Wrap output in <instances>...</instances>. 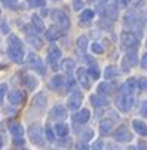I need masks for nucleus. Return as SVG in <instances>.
Here are the masks:
<instances>
[{"label": "nucleus", "instance_id": "32", "mask_svg": "<svg viewBox=\"0 0 147 150\" xmlns=\"http://www.w3.org/2000/svg\"><path fill=\"white\" fill-rule=\"evenodd\" d=\"M106 15L110 18V21H114L116 18H117V8L113 5V6H107V9H106Z\"/></svg>", "mask_w": 147, "mask_h": 150}, {"label": "nucleus", "instance_id": "11", "mask_svg": "<svg viewBox=\"0 0 147 150\" xmlns=\"http://www.w3.org/2000/svg\"><path fill=\"white\" fill-rule=\"evenodd\" d=\"M51 119L54 120H64L67 117V110H66V107L64 105H54L52 107V110H51Z\"/></svg>", "mask_w": 147, "mask_h": 150}, {"label": "nucleus", "instance_id": "36", "mask_svg": "<svg viewBox=\"0 0 147 150\" xmlns=\"http://www.w3.org/2000/svg\"><path fill=\"white\" fill-rule=\"evenodd\" d=\"M88 74H89V77L94 79V80L100 79V70H98V67H95V66L88 67Z\"/></svg>", "mask_w": 147, "mask_h": 150}, {"label": "nucleus", "instance_id": "44", "mask_svg": "<svg viewBox=\"0 0 147 150\" xmlns=\"http://www.w3.org/2000/svg\"><path fill=\"white\" fill-rule=\"evenodd\" d=\"M64 85H66V88H67V89H73V88H74V85H76V80L70 76V77H67V79H66Z\"/></svg>", "mask_w": 147, "mask_h": 150}, {"label": "nucleus", "instance_id": "7", "mask_svg": "<svg viewBox=\"0 0 147 150\" xmlns=\"http://www.w3.org/2000/svg\"><path fill=\"white\" fill-rule=\"evenodd\" d=\"M28 64L31 66V69H34L39 74H45L46 73V69L43 66V62H42V59L36 55V54H28V58H27Z\"/></svg>", "mask_w": 147, "mask_h": 150}, {"label": "nucleus", "instance_id": "12", "mask_svg": "<svg viewBox=\"0 0 147 150\" xmlns=\"http://www.w3.org/2000/svg\"><path fill=\"white\" fill-rule=\"evenodd\" d=\"M61 58V49L57 46V45H52L48 51V62L52 64L54 69H58L57 67V61Z\"/></svg>", "mask_w": 147, "mask_h": 150}, {"label": "nucleus", "instance_id": "26", "mask_svg": "<svg viewBox=\"0 0 147 150\" xmlns=\"http://www.w3.org/2000/svg\"><path fill=\"white\" fill-rule=\"evenodd\" d=\"M31 25L34 27V30L39 33V31H43L45 30V24H43V21H42V18L39 15H33L31 16Z\"/></svg>", "mask_w": 147, "mask_h": 150}, {"label": "nucleus", "instance_id": "8", "mask_svg": "<svg viewBox=\"0 0 147 150\" xmlns=\"http://www.w3.org/2000/svg\"><path fill=\"white\" fill-rule=\"evenodd\" d=\"M82 101H83V94L80 91H73L69 97V109L70 110H77L79 107L82 105Z\"/></svg>", "mask_w": 147, "mask_h": 150}, {"label": "nucleus", "instance_id": "22", "mask_svg": "<svg viewBox=\"0 0 147 150\" xmlns=\"http://www.w3.org/2000/svg\"><path fill=\"white\" fill-rule=\"evenodd\" d=\"M45 34H46V39L48 40H51V42H54V40H58L59 37H61V28H57V27H49L46 31H45Z\"/></svg>", "mask_w": 147, "mask_h": 150}, {"label": "nucleus", "instance_id": "2", "mask_svg": "<svg viewBox=\"0 0 147 150\" xmlns=\"http://www.w3.org/2000/svg\"><path fill=\"white\" fill-rule=\"evenodd\" d=\"M120 43H122V48L128 49V51L137 49L138 48V37H135V34L131 31H123L120 34Z\"/></svg>", "mask_w": 147, "mask_h": 150}, {"label": "nucleus", "instance_id": "4", "mask_svg": "<svg viewBox=\"0 0 147 150\" xmlns=\"http://www.w3.org/2000/svg\"><path fill=\"white\" fill-rule=\"evenodd\" d=\"M52 18L55 19V23L58 24V27L61 30H69L70 27V19L67 16V13H64L62 11H54L52 12Z\"/></svg>", "mask_w": 147, "mask_h": 150}, {"label": "nucleus", "instance_id": "49", "mask_svg": "<svg viewBox=\"0 0 147 150\" xmlns=\"http://www.w3.org/2000/svg\"><path fill=\"white\" fill-rule=\"evenodd\" d=\"M24 138L23 137H19V138H13V144H16V146H24Z\"/></svg>", "mask_w": 147, "mask_h": 150}, {"label": "nucleus", "instance_id": "37", "mask_svg": "<svg viewBox=\"0 0 147 150\" xmlns=\"http://www.w3.org/2000/svg\"><path fill=\"white\" fill-rule=\"evenodd\" d=\"M137 88L140 91H147V77H138L137 79Z\"/></svg>", "mask_w": 147, "mask_h": 150}, {"label": "nucleus", "instance_id": "34", "mask_svg": "<svg viewBox=\"0 0 147 150\" xmlns=\"http://www.w3.org/2000/svg\"><path fill=\"white\" fill-rule=\"evenodd\" d=\"M77 48L79 49H82V51H85L86 48H88V37L86 36H80L79 39H77Z\"/></svg>", "mask_w": 147, "mask_h": 150}, {"label": "nucleus", "instance_id": "47", "mask_svg": "<svg viewBox=\"0 0 147 150\" xmlns=\"http://www.w3.org/2000/svg\"><path fill=\"white\" fill-rule=\"evenodd\" d=\"M83 8V0H73V9L74 11H80Z\"/></svg>", "mask_w": 147, "mask_h": 150}, {"label": "nucleus", "instance_id": "6", "mask_svg": "<svg viewBox=\"0 0 147 150\" xmlns=\"http://www.w3.org/2000/svg\"><path fill=\"white\" fill-rule=\"evenodd\" d=\"M113 138L116 141H119V143H128V141L132 140V134H131V131L128 129L127 126H120L113 134Z\"/></svg>", "mask_w": 147, "mask_h": 150}, {"label": "nucleus", "instance_id": "48", "mask_svg": "<svg viewBox=\"0 0 147 150\" xmlns=\"http://www.w3.org/2000/svg\"><path fill=\"white\" fill-rule=\"evenodd\" d=\"M141 115H143L144 117H147V101H144L143 105H141Z\"/></svg>", "mask_w": 147, "mask_h": 150}, {"label": "nucleus", "instance_id": "45", "mask_svg": "<svg viewBox=\"0 0 147 150\" xmlns=\"http://www.w3.org/2000/svg\"><path fill=\"white\" fill-rule=\"evenodd\" d=\"M74 150H89V147H88V144L85 141H79V143H76Z\"/></svg>", "mask_w": 147, "mask_h": 150}, {"label": "nucleus", "instance_id": "41", "mask_svg": "<svg viewBox=\"0 0 147 150\" xmlns=\"http://www.w3.org/2000/svg\"><path fill=\"white\" fill-rule=\"evenodd\" d=\"M82 138H83V141H89L91 138H94V131H92V129L83 131V132H82Z\"/></svg>", "mask_w": 147, "mask_h": 150}, {"label": "nucleus", "instance_id": "55", "mask_svg": "<svg viewBox=\"0 0 147 150\" xmlns=\"http://www.w3.org/2000/svg\"><path fill=\"white\" fill-rule=\"evenodd\" d=\"M21 150H27V149H21Z\"/></svg>", "mask_w": 147, "mask_h": 150}, {"label": "nucleus", "instance_id": "24", "mask_svg": "<svg viewBox=\"0 0 147 150\" xmlns=\"http://www.w3.org/2000/svg\"><path fill=\"white\" fill-rule=\"evenodd\" d=\"M97 91H98L100 95H110V94L113 92V86H112L109 82H101V83L98 85Z\"/></svg>", "mask_w": 147, "mask_h": 150}, {"label": "nucleus", "instance_id": "1", "mask_svg": "<svg viewBox=\"0 0 147 150\" xmlns=\"http://www.w3.org/2000/svg\"><path fill=\"white\" fill-rule=\"evenodd\" d=\"M28 138L36 146H43L45 144V134L42 131V126L37 123H33L28 126Z\"/></svg>", "mask_w": 147, "mask_h": 150}, {"label": "nucleus", "instance_id": "31", "mask_svg": "<svg viewBox=\"0 0 147 150\" xmlns=\"http://www.w3.org/2000/svg\"><path fill=\"white\" fill-rule=\"evenodd\" d=\"M119 76V70L114 67V66H109L106 67V71H104V77L106 79H114Z\"/></svg>", "mask_w": 147, "mask_h": 150}, {"label": "nucleus", "instance_id": "13", "mask_svg": "<svg viewBox=\"0 0 147 150\" xmlns=\"http://www.w3.org/2000/svg\"><path fill=\"white\" fill-rule=\"evenodd\" d=\"M8 100H9V103L12 105H19V104H23L25 101V95H24L23 91H18L16 89V91H11L8 94Z\"/></svg>", "mask_w": 147, "mask_h": 150}, {"label": "nucleus", "instance_id": "19", "mask_svg": "<svg viewBox=\"0 0 147 150\" xmlns=\"http://www.w3.org/2000/svg\"><path fill=\"white\" fill-rule=\"evenodd\" d=\"M91 103L94 107L100 109V107H106L109 105V100L104 97V95H100V94H95V95H91Z\"/></svg>", "mask_w": 147, "mask_h": 150}, {"label": "nucleus", "instance_id": "25", "mask_svg": "<svg viewBox=\"0 0 147 150\" xmlns=\"http://www.w3.org/2000/svg\"><path fill=\"white\" fill-rule=\"evenodd\" d=\"M64 82H66L64 76H61V74H55V76L51 79V86H52L54 89H61L62 86H64Z\"/></svg>", "mask_w": 147, "mask_h": 150}, {"label": "nucleus", "instance_id": "5", "mask_svg": "<svg viewBox=\"0 0 147 150\" xmlns=\"http://www.w3.org/2000/svg\"><path fill=\"white\" fill-rule=\"evenodd\" d=\"M135 64H137V49L128 51V54H127V55H123V58H122V67H123V71L131 70V67H134Z\"/></svg>", "mask_w": 147, "mask_h": 150}, {"label": "nucleus", "instance_id": "20", "mask_svg": "<svg viewBox=\"0 0 147 150\" xmlns=\"http://www.w3.org/2000/svg\"><path fill=\"white\" fill-rule=\"evenodd\" d=\"M132 128H134V131L137 132V134H140V135H147V125L143 122V120H140V119H134L132 120Z\"/></svg>", "mask_w": 147, "mask_h": 150}, {"label": "nucleus", "instance_id": "43", "mask_svg": "<svg viewBox=\"0 0 147 150\" xmlns=\"http://www.w3.org/2000/svg\"><path fill=\"white\" fill-rule=\"evenodd\" d=\"M107 2H106V0H101V2H100V5H98V12L101 13V15H106V9H107Z\"/></svg>", "mask_w": 147, "mask_h": 150}, {"label": "nucleus", "instance_id": "3", "mask_svg": "<svg viewBox=\"0 0 147 150\" xmlns=\"http://www.w3.org/2000/svg\"><path fill=\"white\" fill-rule=\"evenodd\" d=\"M132 103H134V98L129 94L120 92V95L116 98V105L119 107V110H122V112H128L132 107Z\"/></svg>", "mask_w": 147, "mask_h": 150}, {"label": "nucleus", "instance_id": "28", "mask_svg": "<svg viewBox=\"0 0 147 150\" xmlns=\"http://www.w3.org/2000/svg\"><path fill=\"white\" fill-rule=\"evenodd\" d=\"M69 125H66V123H57L55 125V134L58 135V137H67L69 135Z\"/></svg>", "mask_w": 147, "mask_h": 150}, {"label": "nucleus", "instance_id": "17", "mask_svg": "<svg viewBox=\"0 0 147 150\" xmlns=\"http://www.w3.org/2000/svg\"><path fill=\"white\" fill-rule=\"evenodd\" d=\"M9 131H11L13 138H19V137L24 135V128L19 122H11L9 123Z\"/></svg>", "mask_w": 147, "mask_h": 150}, {"label": "nucleus", "instance_id": "42", "mask_svg": "<svg viewBox=\"0 0 147 150\" xmlns=\"http://www.w3.org/2000/svg\"><path fill=\"white\" fill-rule=\"evenodd\" d=\"M6 91H8V85L6 83H0V104L3 103V98H5Z\"/></svg>", "mask_w": 147, "mask_h": 150}, {"label": "nucleus", "instance_id": "35", "mask_svg": "<svg viewBox=\"0 0 147 150\" xmlns=\"http://www.w3.org/2000/svg\"><path fill=\"white\" fill-rule=\"evenodd\" d=\"M43 134H45V138H46L49 143H54V141H55V132L52 131L51 126H46V128H45V132H43Z\"/></svg>", "mask_w": 147, "mask_h": 150}, {"label": "nucleus", "instance_id": "56", "mask_svg": "<svg viewBox=\"0 0 147 150\" xmlns=\"http://www.w3.org/2000/svg\"><path fill=\"white\" fill-rule=\"evenodd\" d=\"M55 150H57V149H55Z\"/></svg>", "mask_w": 147, "mask_h": 150}, {"label": "nucleus", "instance_id": "16", "mask_svg": "<svg viewBox=\"0 0 147 150\" xmlns=\"http://www.w3.org/2000/svg\"><path fill=\"white\" fill-rule=\"evenodd\" d=\"M46 103H48V98H46V95H45L43 92L34 95V98H33V107H34V109H37V110L45 109Z\"/></svg>", "mask_w": 147, "mask_h": 150}, {"label": "nucleus", "instance_id": "51", "mask_svg": "<svg viewBox=\"0 0 147 150\" xmlns=\"http://www.w3.org/2000/svg\"><path fill=\"white\" fill-rule=\"evenodd\" d=\"M2 147H3V138H2V135H0V150H2Z\"/></svg>", "mask_w": 147, "mask_h": 150}, {"label": "nucleus", "instance_id": "21", "mask_svg": "<svg viewBox=\"0 0 147 150\" xmlns=\"http://www.w3.org/2000/svg\"><path fill=\"white\" fill-rule=\"evenodd\" d=\"M112 129H113V122L110 119H104L100 122V132L102 135H109L112 134Z\"/></svg>", "mask_w": 147, "mask_h": 150}, {"label": "nucleus", "instance_id": "9", "mask_svg": "<svg viewBox=\"0 0 147 150\" xmlns=\"http://www.w3.org/2000/svg\"><path fill=\"white\" fill-rule=\"evenodd\" d=\"M123 24L127 27H131V28H141L143 27V21L140 16H137L135 13H128L123 16Z\"/></svg>", "mask_w": 147, "mask_h": 150}, {"label": "nucleus", "instance_id": "15", "mask_svg": "<svg viewBox=\"0 0 147 150\" xmlns=\"http://www.w3.org/2000/svg\"><path fill=\"white\" fill-rule=\"evenodd\" d=\"M89 119H91V112L88 109H82L73 115V120L76 123H86Z\"/></svg>", "mask_w": 147, "mask_h": 150}, {"label": "nucleus", "instance_id": "23", "mask_svg": "<svg viewBox=\"0 0 147 150\" xmlns=\"http://www.w3.org/2000/svg\"><path fill=\"white\" fill-rule=\"evenodd\" d=\"M74 67H76V62H74V59H71V58H66V59L61 61V69L64 70L66 73H69V74L73 73Z\"/></svg>", "mask_w": 147, "mask_h": 150}, {"label": "nucleus", "instance_id": "40", "mask_svg": "<svg viewBox=\"0 0 147 150\" xmlns=\"http://www.w3.org/2000/svg\"><path fill=\"white\" fill-rule=\"evenodd\" d=\"M128 150H147V144L146 141H138L137 146H129Z\"/></svg>", "mask_w": 147, "mask_h": 150}, {"label": "nucleus", "instance_id": "54", "mask_svg": "<svg viewBox=\"0 0 147 150\" xmlns=\"http://www.w3.org/2000/svg\"><path fill=\"white\" fill-rule=\"evenodd\" d=\"M0 15H2V9H0Z\"/></svg>", "mask_w": 147, "mask_h": 150}, {"label": "nucleus", "instance_id": "38", "mask_svg": "<svg viewBox=\"0 0 147 150\" xmlns=\"http://www.w3.org/2000/svg\"><path fill=\"white\" fill-rule=\"evenodd\" d=\"M27 3L31 8H43L46 5V0H27Z\"/></svg>", "mask_w": 147, "mask_h": 150}, {"label": "nucleus", "instance_id": "33", "mask_svg": "<svg viewBox=\"0 0 147 150\" xmlns=\"http://www.w3.org/2000/svg\"><path fill=\"white\" fill-rule=\"evenodd\" d=\"M27 40H28V43H30L33 48H36V49H40V48H42V40H40L37 36H28Z\"/></svg>", "mask_w": 147, "mask_h": 150}, {"label": "nucleus", "instance_id": "18", "mask_svg": "<svg viewBox=\"0 0 147 150\" xmlns=\"http://www.w3.org/2000/svg\"><path fill=\"white\" fill-rule=\"evenodd\" d=\"M135 88H137V80H135V77H129L127 82L123 83V86H122V92H123V94L134 95Z\"/></svg>", "mask_w": 147, "mask_h": 150}, {"label": "nucleus", "instance_id": "50", "mask_svg": "<svg viewBox=\"0 0 147 150\" xmlns=\"http://www.w3.org/2000/svg\"><path fill=\"white\" fill-rule=\"evenodd\" d=\"M141 67L147 70V52L143 55V59H141Z\"/></svg>", "mask_w": 147, "mask_h": 150}, {"label": "nucleus", "instance_id": "52", "mask_svg": "<svg viewBox=\"0 0 147 150\" xmlns=\"http://www.w3.org/2000/svg\"><path fill=\"white\" fill-rule=\"evenodd\" d=\"M128 2H131V0H120V3H123V5H125V3H128Z\"/></svg>", "mask_w": 147, "mask_h": 150}, {"label": "nucleus", "instance_id": "39", "mask_svg": "<svg viewBox=\"0 0 147 150\" xmlns=\"http://www.w3.org/2000/svg\"><path fill=\"white\" fill-rule=\"evenodd\" d=\"M91 51H92L94 54H97V55H101V54H104V48H102V45L97 43V42L91 45Z\"/></svg>", "mask_w": 147, "mask_h": 150}, {"label": "nucleus", "instance_id": "53", "mask_svg": "<svg viewBox=\"0 0 147 150\" xmlns=\"http://www.w3.org/2000/svg\"><path fill=\"white\" fill-rule=\"evenodd\" d=\"M88 2H94V0H88Z\"/></svg>", "mask_w": 147, "mask_h": 150}, {"label": "nucleus", "instance_id": "29", "mask_svg": "<svg viewBox=\"0 0 147 150\" xmlns=\"http://www.w3.org/2000/svg\"><path fill=\"white\" fill-rule=\"evenodd\" d=\"M95 16V12L92 9H85L82 13H80V21L82 23H91Z\"/></svg>", "mask_w": 147, "mask_h": 150}, {"label": "nucleus", "instance_id": "30", "mask_svg": "<svg viewBox=\"0 0 147 150\" xmlns=\"http://www.w3.org/2000/svg\"><path fill=\"white\" fill-rule=\"evenodd\" d=\"M8 43H9V46H12V48H19V49H24V46H23V42L19 40V37H16L15 34H11L9 36V39H8Z\"/></svg>", "mask_w": 147, "mask_h": 150}, {"label": "nucleus", "instance_id": "14", "mask_svg": "<svg viewBox=\"0 0 147 150\" xmlns=\"http://www.w3.org/2000/svg\"><path fill=\"white\" fill-rule=\"evenodd\" d=\"M8 55H9V58L13 61V62H23V59H24V49H19V48H12V46H9L8 48Z\"/></svg>", "mask_w": 147, "mask_h": 150}, {"label": "nucleus", "instance_id": "10", "mask_svg": "<svg viewBox=\"0 0 147 150\" xmlns=\"http://www.w3.org/2000/svg\"><path fill=\"white\" fill-rule=\"evenodd\" d=\"M77 80H79V83L82 85V88H85V89H89L91 88V77H89V74H88V70L86 69H83V67H80V69H77Z\"/></svg>", "mask_w": 147, "mask_h": 150}, {"label": "nucleus", "instance_id": "27", "mask_svg": "<svg viewBox=\"0 0 147 150\" xmlns=\"http://www.w3.org/2000/svg\"><path fill=\"white\" fill-rule=\"evenodd\" d=\"M37 79L34 77V76H30V74H27L25 77H24V85H25V88L28 89V91H34L36 88H37Z\"/></svg>", "mask_w": 147, "mask_h": 150}, {"label": "nucleus", "instance_id": "46", "mask_svg": "<svg viewBox=\"0 0 147 150\" xmlns=\"http://www.w3.org/2000/svg\"><path fill=\"white\" fill-rule=\"evenodd\" d=\"M92 150H104V141L102 140H97L92 144Z\"/></svg>", "mask_w": 147, "mask_h": 150}]
</instances>
